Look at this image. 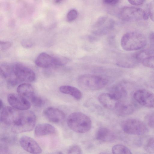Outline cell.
<instances>
[{
    "label": "cell",
    "mask_w": 154,
    "mask_h": 154,
    "mask_svg": "<svg viewBox=\"0 0 154 154\" xmlns=\"http://www.w3.org/2000/svg\"><path fill=\"white\" fill-rule=\"evenodd\" d=\"M35 79V74L30 69L20 63L11 64L8 81L13 86L23 82H32Z\"/></svg>",
    "instance_id": "1"
},
{
    "label": "cell",
    "mask_w": 154,
    "mask_h": 154,
    "mask_svg": "<svg viewBox=\"0 0 154 154\" xmlns=\"http://www.w3.org/2000/svg\"><path fill=\"white\" fill-rule=\"evenodd\" d=\"M36 122V116L32 111L26 110L20 112L18 116L12 126V130L15 133L31 131Z\"/></svg>",
    "instance_id": "2"
},
{
    "label": "cell",
    "mask_w": 154,
    "mask_h": 154,
    "mask_svg": "<svg viewBox=\"0 0 154 154\" xmlns=\"http://www.w3.org/2000/svg\"><path fill=\"white\" fill-rule=\"evenodd\" d=\"M147 40L142 33L137 32H131L124 34L121 40L122 48L127 51H137L144 48L146 45Z\"/></svg>",
    "instance_id": "3"
},
{
    "label": "cell",
    "mask_w": 154,
    "mask_h": 154,
    "mask_svg": "<svg viewBox=\"0 0 154 154\" xmlns=\"http://www.w3.org/2000/svg\"><path fill=\"white\" fill-rule=\"evenodd\" d=\"M67 122L71 129L80 134L88 131L92 126V122L90 117L82 113L79 112L71 114L67 118Z\"/></svg>",
    "instance_id": "4"
},
{
    "label": "cell",
    "mask_w": 154,
    "mask_h": 154,
    "mask_svg": "<svg viewBox=\"0 0 154 154\" xmlns=\"http://www.w3.org/2000/svg\"><path fill=\"white\" fill-rule=\"evenodd\" d=\"M78 83L82 88L88 90H97L105 87L108 83L106 79L94 75L85 74L79 76Z\"/></svg>",
    "instance_id": "5"
},
{
    "label": "cell",
    "mask_w": 154,
    "mask_h": 154,
    "mask_svg": "<svg viewBox=\"0 0 154 154\" xmlns=\"http://www.w3.org/2000/svg\"><path fill=\"white\" fill-rule=\"evenodd\" d=\"M119 16L122 20L132 21L148 19V14L143 9L136 7L127 6L122 8Z\"/></svg>",
    "instance_id": "6"
},
{
    "label": "cell",
    "mask_w": 154,
    "mask_h": 154,
    "mask_svg": "<svg viewBox=\"0 0 154 154\" xmlns=\"http://www.w3.org/2000/svg\"><path fill=\"white\" fill-rule=\"evenodd\" d=\"M121 126L125 133L130 134L143 135L146 134L148 130L145 123L136 119H128L123 121Z\"/></svg>",
    "instance_id": "7"
},
{
    "label": "cell",
    "mask_w": 154,
    "mask_h": 154,
    "mask_svg": "<svg viewBox=\"0 0 154 154\" xmlns=\"http://www.w3.org/2000/svg\"><path fill=\"white\" fill-rule=\"evenodd\" d=\"M134 100L140 105L149 108H154V94L149 90L140 89L134 93Z\"/></svg>",
    "instance_id": "8"
},
{
    "label": "cell",
    "mask_w": 154,
    "mask_h": 154,
    "mask_svg": "<svg viewBox=\"0 0 154 154\" xmlns=\"http://www.w3.org/2000/svg\"><path fill=\"white\" fill-rule=\"evenodd\" d=\"M7 100L9 104L17 110H27L31 107L30 103L27 99L19 94H9L7 96Z\"/></svg>",
    "instance_id": "9"
},
{
    "label": "cell",
    "mask_w": 154,
    "mask_h": 154,
    "mask_svg": "<svg viewBox=\"0 0 154 154\" xmlns=\"http://www.w3.org/2000/svg\"><path fill=\"white\" fill-rule=\"evenodd\" d=\"M19 143L21 146L26 152L32 154H39L42 149L38 143L32 138L26 136H22Z\"/></svg>",
    "instance_id": "10"
},
{
    "label": "cell",
    "mask_w": 154,
    "mask_h": 154,
    "mask_svg": "<svg viewBox=\"0 0 154 154\" xmlns=\"http://www.w3.org/2000/svg\"><path fill=\"white\" fill-rule=\"evenodd\" d=\"M0 110L1 122L6 125L11 126L14 122L20 112L10 106L4 107Z\"/></svg>",
    "instance_id": "11"
},
{
    "label": "cell",
    "mask_w": 154,
    "mask_h": 154,
    "mask_svg": "<svg viewBox=\"0 0 154 154\" xmlns=\"http://www.w3.org/2000/svg\"><path fill=\"white\" fill-rule=\"evenodd\" d=\"M43 114L48 120L54 123L62 122L65 117V115L62 110L54 107L46 108L44 110Z\"/></svg>",
    "instance_id": "12"
},
{
    "label": "cell",
    "mask_w": 154,
    "mask_h": 154,
    "mask_svg": "<svg viewBox=\"0 0 154 154\" xmlns=\"http://www.w3.org/2000/svg\"><path fill=\"white\" fill-rule=\"evenodd\" d=\"M35 63L38 66L45 68L57 66L56 56H52L46 53H42L37 58Z\"/></svg>",
    "instance_id": "13"
},
{
    "label": "cell",
    "mask_w": 154,
    "mask_h": 154,
    "mask_svg": "<svg viewBox=\"0 0 154 154\" xmlns=\"http://www.w3.org/2000/svg\"><path fill=\"white\" fill-rule=\"evenodd\" d=\"M100 103L105 108L110 110H115L119 101L110 93H103L98 97Z\"/></svg>",
    "instance_id": "14"
},
{
    "label": "cell",
    "mask_w": 154,
    "mask_h": 154,
    "mask_svg": "<svg viewBox=\"0 0 154 154\" xmlns=\"http://www.w3.org/2000/svg\"><path fill=\"white\" fill-rule=\"evenodd\" d=\"M134 105L132 103L120 100L118 103L115 110L119 116H124L132 114L134 111Z\"/></svg>",
    "instance_id": "15"
},
{
    "label": "cell",
    "mask_w": 154,
    "mask_h": 154,
    "mask_svg": "<svg viewBox=\"0 0 154 154\" xmlns=\"http://www.w3.org/2000/svg\"><path fill=\"white\" fill-rule=\"evenodd\" d=\"M56 131L55 127L48 123H41L38 125L34 130L35 135L41 137L54 134Z\"/></svg>",
    "instance_id": "16"
},
{
    "label": "cell",
    "mask_w": 154,
    "mask_h": 154,
    "mask_svg": "<svg viewBox=\"0 0 154 154\" xmlns=\"http://www.w3.org/2000/svg\"><path fill=\"white\" fill-rule=\"evenodd\" d=\"M97 140L103 142H108L113 140L115 137L113 133L109 129L105 127L100 128L96 135Z\"/></svg>",
    "instance_id": "17"
},
{
    "label": "cell",
    "mask_w": 154,
    "mask_h": 154,
    "mask_svg": "<svg viewBox=\"0 0 154 154\" xmlns=\"http://www.w3.org/2000/svg\"><path fill=\"white\" fill-rule=\"evenodd\" d=\"M17 91L18 94L29 100L35 95L33 88L28 83L20 84L18 86Z\"/></svg>",
    "instance_id": "18"
},
{
    "label": "cell",
    "mask_w": 154,
    "mask_h": 154,
    "mask_svg": "<svg viewBox=\"0 0 154 154\" xmlns=\"http://www.w3.org/2000/svg\"><path fill=\"white\" fill-rule=\"evenodd\" d=\"M59 91L62 93L72 96L77 100H80L82 97V93L79 89L71 86H61L59 88Z\"/></svg>",
    "instance_id": "19"
},
{
    "label": "cell",
    "mask_w": 154,
    "mask_h": 154,
    "mask_svg": "<svg viewBox=\"0 0 154 154\" xmlns=\"http://www.w3.org/2000/svg\"><path fill=\"white\" fill-rule=\"evenodd\" d=\"M109 93L119 101L125 97L127 94L125 87L122 85L119 84L113 87Z\"/></svg>",
    "instance_id": "20"
},
{
    "label": "cell",
    "mask_w": 154,
    "mask_h": 154,
    "mask_svg": "<svg viewBox=\"0 0 154 154\" xmlns=\"http://www.w3.org/2000/svg\"><path fill=\"white\" fill-rule=\"evenodd\" d=\"M112 152L113 154H131V150L126 146L121 144L114 145L112 149Z\"/></svg>",
    "instance_id": "21"
},
{
    "label": "cell",
    "mask_w": 154,
    "mask_h": 154,
    "mask_svg": "<svg viewBox=\"0 0 154 154\" xmlns=\"http://www.w3.org/2000/svg\"><path fill=\"white\" fill-rule=\"evenodd\" d=\"M142 63L146 67L154 68V55L145 57L143 59Z\"/></svg>",
    "instance_id": "22"
},
{
    "label": "cell",
    "mask_w": 154,
    "mask_h": 154,
    "mask_svg": "<svg viewBox=\"0 0 154 154\" xmlns=\"http://www.w3.org/2000/svg\"><path fill=\"white\" fill-rule=\"evenodd\" d=\"M145 151L148 153L154 154V138H149L144 146Z\"/></svg>",
    "instance_id": "23"
},
{
    "label": "cell",
    "mask_w": 154,
    "mask_h": 154,
    "mask_svg": "<svg viewBox=\"0 0 154 154\" xmlns=\"http://www.w3.org/2000/svg\"><path fill=\"white\" fill-rule=\"evenodd\" d=\"M32 104L37 107L42 106L45 103L44 100L41 97L35 95L30 100Z\"/></svg>",
    "instance_id": "24"
},
{
    "label": "cell",
    "mask_w": 154,
    "mask_h": 154,
    "mask_svg": "<svg viewBox=\"0 0 154 154\" xmlns=\"http://www.w3.org/2000/svg\"><path fill=\"white\" fill-rule=\"evenodd\" d=\"M145 119L148 126L154 130V112L148 114Z\"/></svg>",
    "instance_id": "25"
},
{
    "label": "cell",
    "mask_w": 154,
    "mask_h": 154,
    "mask_svg": "<svg viewBox=\"0 0 154 154\" xmlns=\"http://www.w3.org/2000/svg\"><path fill=\"white\" fill-rule=\"evenodd\" d=\"M78 16L77 11L73 9L69 11L66 15V19L69 22H71L76 19Z\"/></svg>",
    "instance_id": "26"
},
{
    "label": "cell",
    "mask_w": 154,
    "mask_h": 154,
    "mask_svg": "<svg viewBox=\"0 0 154 154\" xmlns=\"http://www.w3.org/2000/svg\"><path fill=\"white\" fill-rule=\"evenodd\" d=\"M82 150L79 146L75 145L69 148L68 151V153L80 154L82 153Z\"/></svg>",
    "instance_id": "27"
},
{
    "label": "cell",
    "mask_w": 154,
    "mask_h": 154,
    "mask_svg": "<svg viewBox=\"0 0 154 154\" xmlns=\"http://www.w3.org/2000/svg\"><path fill=\"white\" fill-rule=\"evenodd\" d=\"M107 19V17L106 16H103L99 17L94 24V27L99 28L103 25L105 23Z\"/></svg>",
    "instance_id": "28"
},
{
    "label": "cell",
    "mask_w": 154,
    "mask_h": 154,
    "mask_svg": "<svg viewBox=\"0 0 154 154\" xmlns=\"http://www.w3.org/2000/svg\"><path fill=\"white\" fill-rule=\"evenodd\" d=\"M148 14L151 20L154 22V0L152 1L149 5Z\"/></svg>",
    "instance_id": "29"
},
{
    "label": "cell",
    "mask_w": 154,
    "mask_h": 154,
    "mask_svg": "<svg viewBox=\"0 0 154 154\" xmlns=\"http://www.w3.org/2000/svg\"><path fill=\"white\" fill-rule=\"evenodd\" d=\"M12 43L9 42H0V49L2 51L5 50L9 48L11 46Z\"/></svg>",
    "instance_id": "30"
},
{
    "label": "cell",
    "mask_w": 154,
    "mask_h": 154,
    "mask_svg": "<svg viewBox=\"0 0 154 154\" xmlns=\"http://www.w3.org/2000/svg\"><path fill=\"white\" fill-rule=\"evenodd\" d=\"M131 4L135 6H138L143 4L144 0H128Z\"/></svg>",
    "instance_id": "31"
},
{
    "label": "cell",
    "mask_w": 154,
    "mask_h": 154,
    "mask_svg": "<svg viewBox=\"0 0 154 154\" xmlns=\"http://www.w3.org/2000/svg\"><path fill=\"white\" fill-rule=\"evenodd\" d=\"M103 1L105 4L112 6L116 4L119 0H103Z\"/></svg>",
    "instance_id": "32"
},
{
    "label": "cell",
    "mask_w": 154,
    "mask_h": 154,
    "mask_svg": "<svg viewBox=\"0 0 154 154\" xmlns=\"http://www.w3.org/2000/svg\"><path fill=\"white\" fill-rule=\"evenodd\" d=\"M22 45L23 46L26 48H29L31 46L32 44L28 41H24L22 42Z\"/></svg>",
    "instance_id": "33"
},
{
    "label": "cell",
    "mask_w": 154,
    "mask_h": 154,
    "mask_svg": "<svg viewBox=\"0 0 154 154\" xmlns=\"http://www.w3.org/2000/svg\"><path fill=\"white\" fill-rule=\"evenodd\" d=\"M149 38L151 41L154 44V33H152L150 35Z\"/></svg>",
    "instance_id": "34"
},
{
    "label": "cell",
    "mask_w": 154,
    "mask_h": 154,
    "mask_svg": "<svg viewBox=\"0 0 154 154\" xmlns=\"http://www.w3.org/2000/svg\"><path fill=\"white\" fill-rule=\"evenodd\" d=\"M3 103L1 99L0 100V110L2 109L3 107Z\"/></svg>",
    "instance_id": "35"
},
{
    "label": "cell",
    "mask_w": 154,
    "mask_h": 154,
    "mask_svg": "<svg viewBox=\"0 0 154 154\" xmlns=\"http://www.w3.org/2000/svg\"><path fill=\"white\" fill-rule=\"evenodd\" d=\"M63 0H54V2L56 4H58L61 3Z\"/></svg>",
    "instance_id": "36"
}]
</instances>
